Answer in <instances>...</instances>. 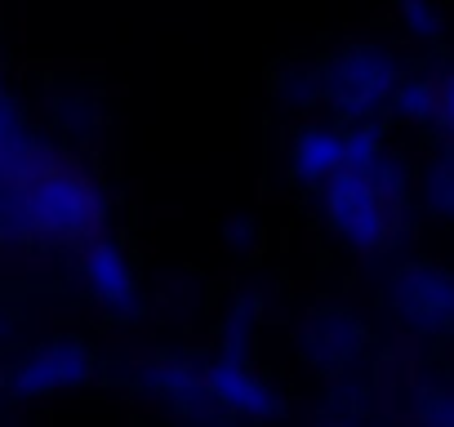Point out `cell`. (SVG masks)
<instances>
[{"instance_id":"6da1fadb","label":"cell","mask_w":454,"mask_h":427,"mask_svg":"<svg viewBox=\"0 0 454 427\" xmlns=\"http://www.w3.org/2000/svg\"><path fill=\"white\" fill-rule=\"evenodd\" d=\"M0 219H5L10 241L90 245L94 237H103L107 196L81 160L45 138V147L23 169L0 174Z\"/></svg>"},{"instance_id":"7a4b0ae2","label":"cell","mask_w":454,"mask_h":427,"mask_svg":"<svg viewBox=\"0 0 454 427\" xmlns=\"http://www.w3.org/2000/svg\"><path fill=\"white\" fill-rule=\"evenodd\" d=\"M401 63L383 45H343L325 67V103L339 116V125H379L387 116V103L401 85Z\"/></svg>"},{"instance_id":"3957f363","label":"cell","mask_w":454,"mask_h":427,"mask_svg":"<svg viewBox=\"0 0 454 427\" xmlns=\"http://www.w3.org/2000/svg\"><path fill=\"white\" fill-rule=\"evenodd\" d=\"M321 209H325L330 232L356 254H379L392 241L396 219L405 214L383 196V187L370 174H356V169H343L334 182L321 187Z\"/></svg>"},{"instance_id":"277c9868","label":"cell","mask_w":454,"mask_h":427,"mask_svg":"<svg viewBox=\"0 0 454 427\" xmlns=\"http://www.w3.org/2000/svg\"><path fill=\"white\" fill-rule=\"evenodd\" d=\"M387 307L419 334H454V272L441 263H401L387 281Z\"/></svg>"},{"instance_id":"5b68a950","label":"cell","mask_w":454,"mask_h":427,"mask_svg":"<svg viewBox=\"0 0 454 427\" xmlns=\"http://www.w3.org/2000/svg\"><path fill=\"white\" fill-rule=\"evenodd\" d=\"M90 374H94V352L85 343H76V338H50L41 347H27L10 365L5 383H10V392L19 400H36V396L72 392V387L90 383Z\"/></svg>"},{"instance_id":"8992f818","label":"cell","mask_w":454,"mask_h":427,"mask_svg":"<svg viewBox=\"0 0 454 427\" xmlns=\"http://www.w3.org/2000/svg\"><path fill=\"white\" fill-rule=\"evenodd\" d=\"M81 281L90 290V299L98 307H107L112 316H134L143 307V290L138 276L121 250V241H112L107 232L94 237L90 245H81Z\"/></svg>"},{"instance_id":"52a82bcc","label":"cell","mask_w":454,"mask_h":427,"mask_svg":"<svg viewBox=\"0 0 454 427\" xmlns=\"http://www.w3.org/2000/svg\"><path fill=\"white\" fill-rule=\"evenodd\" d=\"M138 392H143L147 400H156L160 409L178 414V418H200V414L214 409L205 365L174 361V356H160V361L138 365Z\"/></svg>"},{"instance_id":"ba28073f","label":"cell","mask_w":454,"mask_h":427,"mask_svg":"<svg viewBox=\"0 0 454 427\" xmlns=\"http://www.w3.org/2000/svg\"><path fill=\"white\" fill-rule=\"evenodd\" d=\"M205 374H209V396H214V405H223L227 414H237V418H272V414L281 409L272 383H268L263 374H254L246 356L218 352V356L205 361Z\"/></svg>"},{"instance_id":"9c48e42d","label":"cell","mask_w":454,"mask_h":427,"mask_svg":"<svg viewBox=\"0 0 454 427\" xmlns=\"http://www.w3.org/2000/svg\"><path fill=\"white\" fill-rule=\"evenodd\" d=\"M348 169V125L339 120H312L290 138V174L303 187H325Z\"/></svg>"},{"instance_id":"30bf717a","label":"cell","mask_w":454,"mask_h":427,"mask_svg":"<svg viewBox=\"0 0 454 427\" xmlns=\"http://www.w3.org/2000/svg\"><path fill=\"white\" fill-rule=\"evenodd\" d=\"M356 347H361V330H356V321L348 316V312H334V307H325V312H312L308 316V325H303V352L321 365H330V361H348V356H356Z\"/></svg>"},{"instance_id":"8fae6325","label":"cell","mask_w":454,"mask_h":427,"mask_svg":"<svg viewBox=\"0 0 454 427\" xmlns=\"http://www.w3.org/2000/svg\"><path fill=\"white\" fill-rule=\"evenodd\" d=\"M387 116L401 125H436V76L405 72L387 103Z\"/></svg>"},{"instance_id":"7c38bea8","label":"cell","mask_w":454,"mask_h":427,"mask_svg":"<svg viewBox=\"0 0 454 427\" xmlns=\"http://www.w3.org/2000/svg\"><path fill=\"white\" fill-rule=\"evenodd\" d=\"M259 316H263V299H259V294H237L232 303H227L223 325H218V352H227V356H246L250 343H254Z\"/></svg>"},{"instance_id":"4fadbf2b","label":"cell","mask_w":454,"mask_h":427,"mask_svg":"<svg viewBox=\"0 0 454 427\" xmlns=\"http://www.w3.org/2000/svg\"><path fill=\"white\" fill-rule=\"evenodd\" d=\"M396 23L419 45H436L445 36V10H441V0H396Z\"/></svg>"},{"instance_id":"5bb4252c","label":"cell","mask_w":454,"mask_h":427,"mask_svg":"<svg viewBox=\"0 0 454 427\" xmlns=\"http://www.w3.org/2000/svg\"><path fill=\"white\" fill-rule=\"evenodd\" d=\"M423 200L441 214V219H454V147H445L423 169Z\"/></svg>"},{"instance_id":"9a60e30c","label":"cell","mask_w":454,"mask_h":427,"mask_svg":"<svg viewBox=\"0 0 454 427\" xmlns=\"http://www.w3.org/2000/svg\"><path fill=\"white\" fill-rule=\"evenodd\" d=\"M281 94H286V103H290V107H308V103L325 98V81H321V72L290 67V72L281 76Z\"/></svg>"},{"instance_id":"2e32d148","label":"cell","mask_w":454,"mask_h":427,"mask_svg":"<svg viewBox=\"0 0 454 427\" xmlns=\"http://www.w3.org/2000/svg\"><path fill=\"white\" fill-rule=\"evenodd\" d=\"M445 147H454V63L436 76V125H432Z\"/></svg>"},{"instance_id":"e0dca14e","label":"cell","mask_w":454,"mask_h":427,"mask_svg":"<svg viewBox=\"0 0 454 427\" xmlns=\"http://www.w3.org/2000/svg\"><path fill=\"white\" fill-rule=\"evenodd\" d=\"M223 232H227V241H232V250H237V254H246V250L254 245V223H246V219H232Z\"/></svg>"},{"instance_id":"ac0fdd59","label":"cell","mask_w":454,"mask_h":427,"mask_svg":"<svg viewBox=\"0 0 454 427\" xmlns=\"http://www.w3.org/2000/svg\"><path fill=\"white\" fill-rule=\"evenodd\" d=\"M450 392H454V387H450Z\"/></svg>"}]
</instances>
